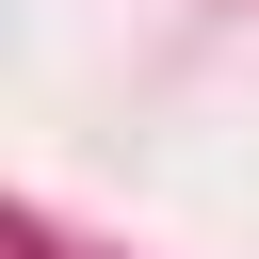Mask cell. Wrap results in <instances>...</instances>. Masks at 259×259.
Listing matches in <instances>:
<instances>
[]
</instances>
